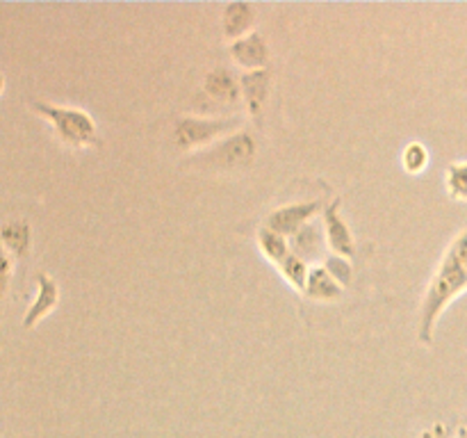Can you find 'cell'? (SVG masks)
Returning a JSON list of instances; mask_svg holds the SVG:
<instances>
[{
	"label": "cell",
	"instance_id": "4fadbf2b",
	"mask_svg": "<svg viewBox=\"0 0 467 438\" xmlns=\"http://www.w3.org/2000/svg\"><path fill=\"white\" fill-rule=\"evenodd\" d=\"M0 237H3L5 251L9 256H14V258H26L27 251H30L32 231L30 224L23 222V219H9V222H5Z\"/></svg>",
	"mask_w": 467,
	"mask_h": 438
},
{
	"label": "cell",
	"instance_id": "ac0fdd59",
	"mask_svg": "<svg viewBox=\"0 0 467 438\" xmlns=\"http://www.w3.org/2000/svg\"><path fill=\"white\" fill-rule=\"evenodd\" d=\"M401 164H404V169L409 173L424 172V169H427V164H429L427 146L420 144V141H413V144L406 146L404 153H401Z\"/></svg>",
	"mask_w": 467,
	"mask_h": 438
},
{
	"label": "cell",
	"instance_id": "44dd1931",
	"mask_svg": "<svg viewBox=\"0 0 467 438\" xmlns=\"http://www.w3.org/2000/svg\"><path fill=\"white\" fill-rule=\"evenodd\" d=\"M454 438H467V422H465V424H461V427L456 429Z\"/></svg>",
	"mask_w": 467,
	"mask_h": 438
},
{
	"label": "cell",
	"instance_id": "5bb4252c",
	"mask_svg": "<svg viewBox=\"0 0 467 438\" xmlns=\"http://www.w3.org/2000/svg\"><path fill=\"white\" fill-rule=\"evenodd\" d=\"M304 295L315 301H336L342 297V286L328 274L324 265H319V267H310L308 286H306Z\"/></svg>",
	"mask_w": 467,
	"mask_h": 438
},
{
	"label": "cell",
	"instance_id": "5b68a950",
	"mask_svg": "<svg viewBox=\"0 0 467 438\" xmlns=\"http://www.w3.org/2000/svg\"><path fill=\"white\" fill-rule=\"evenodd\" d=\"M342 201L333 199L331 203L324 208V228H327V242L331 246V251L342 258H351L356 254V242L351 235V228L347 226V222L340 214Z\"/></svg>",
	"mask_w": 467,
	"mask_h": 438
},
{
	"label": "cell",
	"instance_id": "3957f363",
	"mask_svg": "<svg viewBox=\"0 0 467 438\" xmlns=\"http://www.w3.org/2000/svg\"><path fill=\"white\" fill-rule=\"evenodd\" d=\"M240 117H219V119H205V117H185L176 123L173 130V140H176L178 149L192 151L199 146L213 144L219 137L228 135L240 126Z\"/></svg>",
	"mask_w": 467,
	"mask_h": 438
},
{
	"label": "cell",
	"instance_id": "9a60e30c",
	"mask_svg": "<svg viewBox=\"0 0 467 438\" xmlns=\"http://www.w3.org/2000/svg\"><path fill=\"white\" fill-rule=\"evenodd\" d=\"M258 246H260V251H263L265 258H267L269 263L276 265V267L287 258V256L292 254L290 240L267 226H263L258 231Z\"/></svg>",
	"mask_w": 467,
	"mask_h": 438
},
{
	"label": "cell",
	"instance_id": "9c48e42d",
	"mask_svg": "<svg viewBox=\"0 0 467 438\" xmlns=\"http://www.w3.org/2000/svg\"><path fill=\"white\" fill-rule=\"evenodd\" d=\"M223 36L228 41L244 39L255 26V7L251 3H231L223 9Z\"/></svg>",
	"mask_w": 467,
	"mask_h": 438
},
{
	"label": "cell",
	"instance_id": "52a82bcc",
	"mask_svg": "<svg viewBox=\"0 0 467 438\" xmlns=\"http://www.w3.org/2000/svg\"><path fill=\"white\" fill-rule=\"evenodd\" d=\"M228 55H231L237 67L244 68V73L260 71V68H267L269 64V48L265 44L263 35H258V32H251L244 39L228 44Z\"/></svg>",
	"mask_w": 467,
	"mask_h": 438
},
{
	"label": "cell",
	"instance_id": "8992f818",
	"mask_svg": "<svg viewBox=\"0 0 467 438\" xmlns=\"http://www.w3.org/2000/svg\"><path fill=\"white\" fill-rule=\"evenodd\" d=\"M59 304V286L50 274L39 272L36 274V297L32 299V304L27 306L26 315H23V328H32L46 318V315L53 313Z\"/></svg>",
	"mask_w": 467,
	"mask_h": 438
},
{
	"label": "cell",
	"instance_id": "7c38bea8",
	"mask_svg": "<svg viewBox=\"0 0 467 438\" xmlns=\"http://www.w3.org/2000/svg\"><path fill=\"white\" fill-rule=\"evenodd\" d=\"M214 155H222L223 164L235 167V164H249L255 155V141L249 132H237V135L226 137L222 144H217Z\"/></svg>",
	"mask_w": 467,
	"mask_h": 438
},
{
	"label": "cell",
	"instance_id": "ba28073f",
	"mask_svg": "<svg viewBox=\"0 0 467 438\" xmlns=\"http://www.w3.org/2000/svg\"><path fill=\"white\" fill-rule=\"evenodd\" d=\"M269 87H272V73H269V68L242 73L240 89L249 114H254V117H260V114H263L265 100H267L269 96Z\"/></svg>",
	"mask_w": 467,
	"mask_h": 438
},
{
	"label": "cell",
	"instance_id": "30bf717a",
	"mask_svg": "<svg viewBox=\"0 0 467 438\" xmlns=\"http://www.w3.org/2000/svg\"><path fill=\"white\" fill-rule=\"evenodd\" d=\"M203 89L210 99L222 105L237 103V99L242 96L240 78H235L226 68H214V71H210L203 80Z\"/></svg>",
	"mask_w": 467,
	"mask_h": 438
},
{
	"label": "cell",
	"instance_id": "d6986e66",
	"mask_svg": "<svg viewBox=\"0 0 467 438\" xmlns=\"http://www.w3.org/2000/svg\"><path fill=\"white\" fill-rule=\"evenodd\" d=\"M324 267L328 269V274H331L340 286H349V283L354 281V269H351L349 258H342V256H328Z\"/></svg>",
	"mask_w": 467,
	"mask_h": 438
},
{
	"label": "cell",
	"instance_id": "ffe728a7",
	"mask_svg": "<svg viewBox=\"0 0 467 438\" xmlns=\"http://www.w3.org/2000/svg\"><path fill=\"white\" fill-rule=\"evenodd\" d=\"M420 438H454V433H451V429L445 422H436L424 429Z\"/></svg>",
	"mask_w": 467,
	"mask_h": 438
},
{
	"label": "cell",
	"instance_id": "8fae6325",
	"mask_svg": "<svg viewBox=\"0 0 467 438\" xmlns=\"http://www.w3.org/2000/svg\"><path fill=\"white\" fill-rule=\"evenodd\" d=\"M324 245H328L327 233H322V228H319L315 222L306 224L299 233H295V235L290 237L292 254L299 256V258L306 260V263H308V260L319 258V256L324 254Z\"/></svg>",
	"mask_w": 467,
	"mask_h": 438
},
{
	"label": "cell",
	"instance_id": "2e32d148",
	"mask_svg": "<svg viewBox=\"0 0 467 438\" xmlns=\"http://www.w3.org/2000/svg\"><path fill=\"white\" fill-rule=\"evenodd\" d=\"M278 272L283 274V278H285L292 287H296L299 292H306V286H308V274H310L308 263H306V260H301L299 256L290 254L281 265H278Z\"/></svg>",
	"mask_w": 467,
	"mask_h": 438
},
{
	"label": "cell",
	"instance_id": "277c9868",
	"mask_svg": "<svg viewBox=\"0 0 467 438\" xmlns=\"http://www.w3.org/2000/svg\"><path fill=\"white\" fill-rule=\"evenodd\" d=\"M319 210H322V203H319V201H304V203L283 205V208H276L274 213L267 214L265 226L281 233V235L292 237L295 233H299L306 224L313 222L315 214H317Z\"/></svg>",
	"mask_w": 467,
	"mask_h": 438
},
{
	"label": "cell",
	"instance_id": "e0dca14e",
	"mask_svg": "<svg viewBox=\"0 0 467 438\" xmlns=\"http://www.w3.org/2000/svg\"><path fill=\"white\" fill-rule=\"evenodd\" d=\"M445 187L451 199L467 203V162H451L447 167Z\"/></svg>",
	"mask_w": 467,
	"mask_h": 438
},
{
	"label": "cell",
	"instance_id": "6da1fadb",
	"mask_svg": "<svg viewBox=\"0 0 467 438\" xmlns=\"http://www.w3.org/2000/svg\"><path fill=\"white\" fill-rule=\"evenodd\" d=\"M467 290V228L451 240L427 287L418 318V338L424 345H431L436 336L438 319L447 306Z\"/></svg>",
	"mask_w": 467,
	"mask_h": 438
},
{
	"label": "cell",
	"instance_id": "7a4b0ae2",
	"mask_svg": "<svg viewBox=\"0 0 467 438\" xmlns=\"http://www.w3.org/2000/svg\"><path fill=\"white\" fill-rule=\"evenodd\" d=\"M32 110L53 126L55 135L59 137L62 144L73 146V149H89V146L100 144L99 126H96L94 117L87 114L85 110L46 103V100H35Z\"/></svg>",
	"mask_w": 467,
	"mask_h": 438
}]
</instances>
